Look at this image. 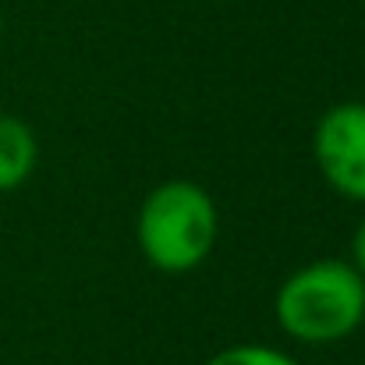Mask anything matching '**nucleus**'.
<instances>
[{
  "label": "nucleus",
  "mask_w": 365,
  "mask_h": 365,
  "mask_svg": "<svg viewBox=\"0 0 365 365\" xmlns=\"http://www.w3.org/2000/svg\"><path fill=\"white\" fill-rule=\"evenodd\" d=\"M273 316L298 344L348 341L365 323V277L348 259H312L284 277L273 294Z\"/></svg>",
  "instance_id": "1"
},
{
  "label": "nucleus",
  "mask_w": 365,
  "mask_h": 365,
  "mask_svg": "<svg viewBox=\"0 0 365 365\" xmlns=\"http://www.w3.org/2000/svg\"><path fill=\"white\" fill-rule=\"evenodd\" d=\"M135 238L145 262L160 273H188L210 259L220 238V213L213 195L188 181L174 178L156 185L135 220Z\"/></svg>",
  "instance_id": "2"
},
{
  "label": "nucleus",
  "mask_w": 365,
  "mask_h": 365,
  "mask_svg": "<svg viewBox=\"0 0 365 365\" xmlns=\"http://www.w3.org/2000/svg\"><path fill=\"white\" fill-rule=\"evenodd\" d=\"M312 156L323 181L348 202L365 206V103L330 107L312 131Z\"/></svg>",
  "instance_id": "3"
},
{
  "label": "nucleus",
  "mask_w": 365,
  "mask_h": 365,
  "mask_svg": "<svg viewBox=\"0 0 365 365\" xmlns=\"http://www.w3.org/2000/svg\"><path fill=\"white\" fill-rule=\"evenodd\" d=\"M39 160V142L36 131L18 118L0 114V192L21 188Z\"/></svg>",
  "instance_id": "4"
},
{
  "label": "nucleus",
  "mask_w": 365,
  "mask_h": 365,
  "mask_svg": "<svg viewBox=\"0 0 365 365\" xmlns=\"http://www.w3.org/2000/svg\"><path fill=\"white\" fill-rule=\"evenodd\" d=\"M202 365H302L294 355L273 348V344H231L217 355H210Z\"/></svg>",
  "instance_id": "5"
},
{
  "label": "nucleus",
  "mask_w": 365,
  "mask_h": 365,
  "mask_svg": "<svg viewBox=\"0 0 365 365\" xmlns=\"http://www.w3.org/2000/svg\"><path fill=\"white\" fill-rule=\"evenodd\" d=\"M348 262L365 277V220L355 227V235H351V255H348Z\"/></svg>",
  "instance_id": "6"
}]
</instances>
